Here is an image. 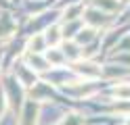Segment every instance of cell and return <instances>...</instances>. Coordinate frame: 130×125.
<instances>
[]
</instances>
